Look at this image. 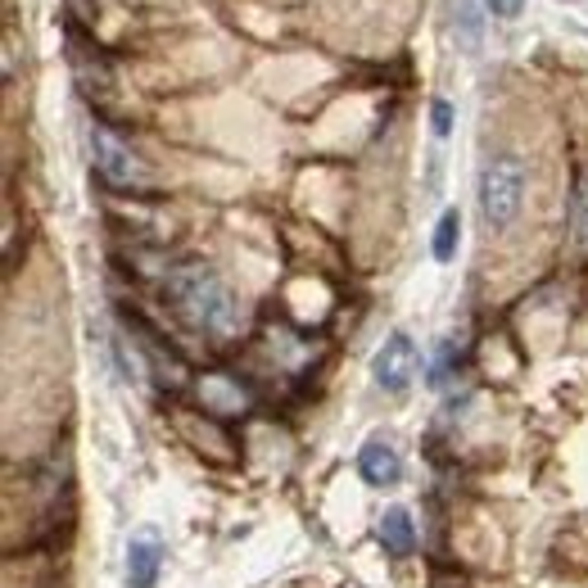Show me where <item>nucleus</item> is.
Returning <instances> with one entry per match:
<instances>
[{
  "label": "nucleus",
  "mask_w": 588,
  "mask_h": 588,
  "mask_svg": "<svg viewBox=\"0 0 588 588\" xmlns=\"http://www.w3.org/2000/svg\"><path fill=\"white\" fill-rule=\"evenodd\" d=\"M168 303L181 313V322H191L195 331L208 335H231L240 326V303L227 290V281L208 263H181L168 272L164 281Z\"/></svg>",
  "instance_id": "nucleus-1"
},
{
  "label": "nucleus",
  "mask_w": 588,
  "mask_h": 588,
  "mask_svg": "<svg viewBox=\"0 0 588 588\" xmlns=\"http://www.w3.org/2000/svg\"><path fill=\"white\" fill-rule=\"evenodd\" d=\"M525 204V164L516 154H499L480 172V213L493 231H503L516 223V213Z\"/></svg>",
  "instance_id": "nucleus-2"
},
{
  "label": "nucleus",
  "mask_w": 588,
  "mask_h": 588,
  "mask_svg": "<svg viewBox=\"0 0 588 588\" xmlns=\"http://www.w3.org/2000/svg\"><path fill=\"white\" fill-rule=\"evenodd\" d=\"M417 362H421V353L412 345V335L394 331L385 345L376 349V358H371V376H376V385L385 394H404L412 385V376H417Z\"/></svg>",
  "instance_id": "nucleus-3"
},
{
  "label": "nucleus",
  "mask_w": 588,
  "mask_h": 588,
  "mask_svg": "<svg viewBox=\"0 0 588 588\" xmlns=\"http://www.w3.org/2000/svg\"><path fill=\"white\" fill-rule=\"evenodd\" d=\"M91 154H96V168L109 185H136L141 181V159L132 154V145L118 141L109 128H91Z\"/></svg>",
  "instance_id": "nucleus-4"
},
{
  "label": "nucleus",
  "mask_w": 588,
  "mask_h": 588,
  "mask_svg": "<svg viewBox=\"0 0 588 588\" xmlns=\"http://www.w3.org/2000/svg\"><path fill=\"white\" fill-rule=\"evenodd\" d=\"M358 476L371 484V489H389L404 480V461H398V448L389 440H367L358 448Z\"/></svg>",
  "instance_id": "nucleus-5"
},
{
  "label": "nucleus",
  "mask_w": 588,
  "mask_h": 588,
  "mask_svg": "<svg viewBox=\"0 0 588 588\" xmlns=\"http://www.w3.org/2000/svg\"><path fill=\"white\" fill-rule=\"evenodd\" d=\"M159 562H164V543L145 525V530L128 543V584L132 588H154V579H159Z\"/></svg>",
  "instance_id": "nucleus-6"
},
{
  "label": "nucleus",
  "mask_w": 588,
  "mask_h": 588,
  "mask_svg": "<svg viewBox=\"0 0 588 588\" xmlns=\"http://www.w3.org/2000/svg\"><path fill=\"white\" fill-rule=\"evenodd\" d=\"M444 27H448V37L457 41V50H467V55L480 50L484 19H480L476 0H444Z\"/></svg>",
  "instance_id": "nucleus-7"
},
{
  "label": "nucleus",
  "mask_w": 588,
  "mask_h": 588,
  "mask_svg": "<svg viewBox=\"0 0 588 588\" xmlns=\"http://www.w3.org/2000/svg\"><path fill=\"white\" fill-rule=\"evenodd\" d=\"M381 543H385L389 556H412L417 530H412V512L408 507H385V516H381Z\"/></svg>",
  "instance_id": "nucleus-8"
},
{
  "label": "nucleus",
  "mask_w": 588,
  "mask_h": 588,
  "mask_svg": "<svg viewBox=\"0 0 588 588\" xmlns=\"http://www.w3.org/2000/svg\"><path fill=\"white\" fill-rule=\"evenodd\" d=\"M457 240H461V213H457V208H448L444 218H440V227H435V244H430V254H435L440 263H453Z\"/></svg>",
  "instance_id": "nucleus-9"
},
{
  "label": "nucleus",
  "mask_w": 588,
  "mask_h": 588,
  "mask_svg": "<svg viewBox=\"0 0 588 588\" xmlns=\"http://www.w3.org/2000/svg\"><path fill=\"white\" fill-rule=\"evenodd\" d=\"M571 236L579 250H588V177H579L575 195H571Z\"/></svg>",
  "instance_id": "nucleus-10"
},
{
  "label": "nucleus",
  "mask_w": 588,
  "mask_h": 588,
  "mask_svg": "<svg viewBox=\"0 0 588 588\" xmlns=\"http://www.w3.org/2000/svg\"><path fill=\"white\" fill-rule=\"evenodd\" d=\"M430 128H435V136H448V132H453V105H448V100L430 105Z\"/></svg>",
  "instance_id": "nucleus-11"
},
{
  "label": "nucleus",
  "mask_w": 588,
  "mask_h": 588,
  "mask_svg": "<svg viewBox=\"0 0 588 588\" xmlns=\"http://www.w3.org/2000/svg\"><path fill=\"white\" fill-rule=\"evenodd\" d=\"M448 371H453V345H440L435 367H430V385H444V381H448Z\"/></svg>",
  "instance_id": "nucleus-12"
},
{
  "label": "nucleus",
  "mask_w": 588,
  "mask_h": 588,
  "mask_svg": "<svg viewBox=\"0 0 588 588\" xmlns=\"http://www.w3.org/2000/svg\"><path fill=\"white\" fill-rule=\"evenodd\" d=\"M489 10L499 14V19H516L525 10V0H489Z\"/></svg>",
  "instance_id": "nucleus-13"
},
{
  "label": "nucleus",
  "mask_w": 588,
  "mask_h": 588,
  "mask_svg": "<svg viewBox=\"0 0 588 588\" xmlns=\"http://www.w3.org/2000/svg\"><path fill=\"white\" fill-rule=\"evenodd\" d=\"M571 5H588V0H571Z\"/></svg>",
  "instance_id": "nucleus-14"
}]
</instances>
